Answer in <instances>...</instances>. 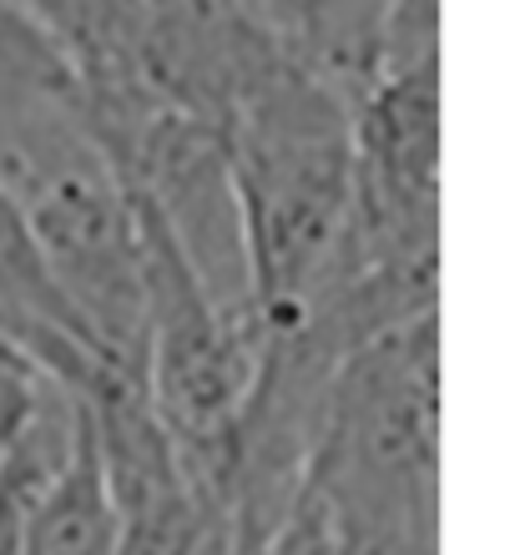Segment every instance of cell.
Here are the masks:
<instances>
[{
    "instance_id": "6da1fadb",
    "label": "cell",
    "mask_w": 515,
    "mask_h": 555,
    "mask_svg": "<svg viewBox=\"0 0 515 555\" xmlns=\"http://www.w3.org/2000/svg\"><path fill=\"white\" fill-rule=\"evenodd\" d=\"M218 137L237 203L248 319L273 334L298 319L349 218V102L263 41L222 106Z\"/></svg>"
},
{
    "instance_id": "7a4b0ae2",
    "label": "cell",
    "mask_w": 515,
    "mask_h": 555,
    "mask_svg": "<svg viewBox=\"0 0 515 555\" xmlns=\"http://www.w3.org/2000/svg\"><path fill=\"white\" fill-rule=\"evenodd\" d=\"M298 500L364 555H440V308L334 369Z\"/></svg>"
},
{
    "instance_id": "3957f363",
    "label": "cell",
    "mask_w": 515,
    "mask_h": 555,
    "mask_svg": "<svg viewBox=\"0 0 515 555\" xmlns=\"http://www.w3.org/2000/svg\"><path fill=\"white\" fill-rule=\"evenodd\" d=\"M0 192L26 222L56 293L91 344L142 379V243L132 197L81 127V112H36L0 127Z\"/></svg>"
},
{
    "instance_id": "277c9868",
    "label": "cell",
    "mask_w": 515,
    "mask_h": 555,
    "mask_svg": "<svg viewBox=\"0 0 515 555\" xmlns=\"http://www.w3.org/2000/svg\"><path fill=\"white\" fill-rule=\"evenodd\" d=\"M132 212L142 243V395L203 485L258 374V328L203 288L188 253L142 197H132Z\"/></svg>"
},
{
    "instance_id": "5b68a950",
    "label": "cell",
    "mask_w": 515,
    "mask_h": 555,
    "mask_svg": "<svg viewBox=\"0 0 515 555\" xmlns=\"http://www.w3.org/2000/svg\"><path fill=\"white\" fill-rule=\"evenodd\" d=\"M237 5L283 56L353 106L359 91L374 81L384 15L395 0H237Z\"/></svg>"
},
{
    "instance_id": "8992f818",
    "label": "cell",
    "mask_w": 515,
    "mask_h": 555,
    "mask_svg": "<svg viewBox=\"0 0 515 555\" xmlns=\"http://www.w3.org/2000/svg\"><path fill=\"white\" fill-rule=\"evenodd\" d=\"M117 511L106 490L102 460L91 444L87 410L76 399V439L51 469L21 530V555H117Z\"/></svg>"
},
{
    "instance_id": "52a82bcc",
    "label": "cell",
    "mask_w": 515,
    "mask_h": 555,
    "mask_svg": "<svg viewBox=\"0 0 515 555\" xmlns=\"http://www.w3.org/2000/svg\"><path fill=\"white\" fill-rule=\"evenodd\" d=\"M36 112H81V76L41 21L0 0V127Z\"/></svg>"
},
{
    "instance_id": "ba28073f",
    "label": "cell",
    "mask_w": 515,
    "mask_h": 555,
    "mask_svg": "<svg viewBox=\"0 0 515 555\" xmlns=\"http://www.w3.org/2000/svg\"><path fill=\"white\" fill-rule=\"evenodd\" d=\"M51 384L56 379L26 349H15L11 338H0V450L30 424V414L41 410Z\"/></svg>"
},
{
    "instance_id": "9c48e42d",
    "label": "cell",
    "mask_w": 515,
    "mask_h": 555,
    "mask_svg": "<svg viewBox=\"0 0 515 555\" xmlns=\"http://www.w3.org/2000/svg\"><path fill=\"white\" fill-rule=\"evenodd\" d=\"M258 555H364V551H353L349 541H339V535L319 520L313 505L294 500V511L283 515V526L273 530V541H268Z\"/></svg>"
},
{
    "instance_id": "30bf717a",
    "label": "cell",
    "mask_w": 515,
    "mask_h": 555,
    "mask_svg": "<svg viewBox=\"0 0 515 555\" xmlns=\"http://www.w3.org/2000/svg\"><path fill=\"white\" fill-rule=\"evenodd\" d=\"M172 555H248V551L237 545L233 526H228V515H222V511H207L203 526L192 530V535L177 545Z\"/></svg>"
},
{
    "instance_id": "8fae6325",
    "label": "cell",
    "mask_w": 515,
    "mask_h": 555,
    "mask_svg": "<svg viewBox=\"0 0 515 555\" xmlns=\"http://www.w3.org/2000/svg\"><path fill=\"white\" fill-rule=\"evenodd\" d=\"M147 21H213V15L233 11L237 0H137Z\"/></svg>"
}]
</instances>
